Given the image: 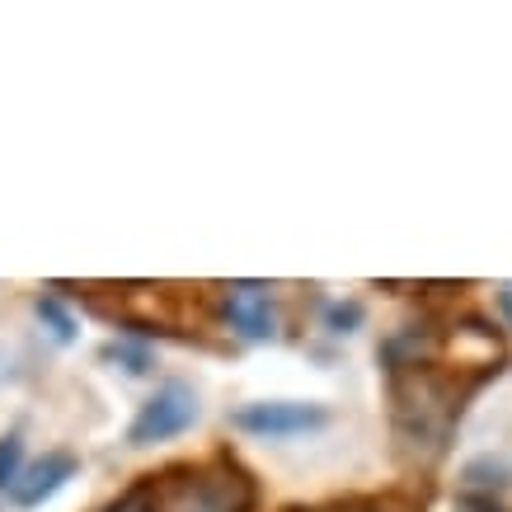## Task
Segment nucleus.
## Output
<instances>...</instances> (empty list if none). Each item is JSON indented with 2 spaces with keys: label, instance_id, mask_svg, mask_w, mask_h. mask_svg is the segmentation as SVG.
I'll return each mask as SVG.
<instances>
[{
  "label": "nucleus",
  "instance_id": "nucleus-11",
  "mask_svg": "<svg viewBox=\"0 0 512 512\" xmlns=\"http://www.w3.org/2000/svg\"><path fill=\"white\" fill-rule=\"evenodd\" d=\"M325 320H329L334 334H353V329L362 325V306H357V301H334V306L325 311Z\"/></svg>",
  "mask_w": 512,
  "mask_h": 512
},
{
  "label": "nucleus",
  "instance_id": "nucleus-10",
  "mask_svg": "<svg viewBox=\"0 0 512 512\" xmlns=\"http://www.w3.org/2000/svg\"><path fill=\"white\" fill-rule=\"evenodd\" d=\"M104 357H109V362H127V372H132V376L151 372V353H146V348H132V343H109V348H104Z\"/></svg>",
  "mask_w": 512,
  "mask_h": 512
},
{
  "label": "nucleus",
  "instance_id": "nucleus-1",
  "mask_svg": "<svg viewBox=\"0 0 512 512\" xmlns=\"http://www.w3.org/2000/svg\"><path fill=\"white\" fill-rule=\"evenodd\" d=\"M461 395L456 376H442L437 367H400L390 372V400H395V433L419 456H442L451 437V423L461 419Z\"/></svg>",
  "mask_w": 512,
  "mask_h": 512
},
{
  "label": "nucleus",
  "instance_id": "nucleus-5",
  "mask_svg": "<svg viewBox=\"0 0 512 512\" xmlns=\"http://www.w3.org/2000/svg\"><path fill=\"white\" fill-rule=\"evenodd\" d=\"M226 315H231V325L254 343H264L278 334L268 287H259V282H235V287H226Z\"/></svg>",
  "mask_w": 512,
  "mask_h": 512
},
{
  "label": "nucleus",
  "instance_id": "nucleus-13",
  "mask_svg": "<svg viewBox=\"0 0 512 512\" xmlns=\"http://www.w3.org/2000/svg\"><path fill=\"white\" fill-rule=\"evenodd\" d=\"M498 311L512 320V282H503V287H498Z\"/></svg>",
  "mask_w": 512,
  "mask_h": 512
},
{
  "label": "nucleus",
  "instance_id": "nucleus-12",
  "mask_svg": "<svg viewBox=\"0 0 512 512\" xmlns=\"http://www.w3.org/2000/svg\"><path fill=\"white\" fill-rule=\"evenodd\" d=\"M104 512H156V484H137V489H127L113 508Z\"/></svg>",
  "mask_w": 512,
  "mask_h": 512
},
{
  "label": "nucleus",
  "instance_id": "nucleus-14",
  "mask_svg": "<svg viewBox=\"0 0 512 512\" xmlns=\"http://www.w3.org/2000/svg\"><path fill=\"white\" fill-rule=\"evenodd\" d=\"M292 512H301V508H292ZM315 512H320V508H315ZM325 512H362V508H357V503H339V508H325Z\"/></svg>",
  "mask_w": 512,
  "mask_h": 512
},
{
  "label": "nucleus",
  "instance_id": "nucleus-9",
  "mask_svg": "<svg viewBox=\"0 0 512 512\" xmlns=\"http://www.w3.org/2000/svg\"><path fill=\"white\" fill-rule=\"evenodd\" d=\"M19 456H24V442H19V433L0 437V489H15V480H19Z\"/></svg>",
  "mask_w": 512,
  "mask_h": 512
},
{
  "label": "nucleus",
  "instance_id": "nucleus-8",
  "mask_svg": "<svg viewBox=\"0 0 512 512\" xmlns=\"http://www.w3.org/2000/svg\"><path fill=\"white\" fill-rule=\"evenodd\" d=\"M38 320L52 329V339H57V343L76 339V320H71V311H66L57 296H38Z\"/></svg>",
  "mask_w": 512,
  "mask_h": 512
},
{
  "label": "nucleus",
  "instance_id": "nucleus-6",
  "mask_svg": "<svg viewBox=\"0 0 512 512\" xmlns=\"http://www.w3.org/2000/svg\"><path fill=\"white\" fill-rule=\"evenodd\" d=\"M76 470H80L76 451H47L43 461H33V466H29V475H24V480H15V489H10V494H15L19 508H38V503L57 494V489H62Z\"/></svg>",
  "mask_w": 512,
  "mask_h": 512
},
{
  "label": "nucleus",
  "instance_id": "nucleus-4",
  "mask_svg": "<svg viewBox=\"0 0 512 512\" xmlns=\"http://www.w3.org/2000/svg\"><path fill=\"white\" fill-rule=\"evenodd\" d=\"M235 428L254 437H296L311 433V428H325L329 414L325 404H301V400H264V404H245L235 409Z\"/></svg>",
  "mask_w": 512,
  "mask_h": 512
},
{
  "label": "nucleus",
  "instance_id": "nucleus-7",
  "mask_svg": "<svg viewBox=\"0 0 512 512\" xmlns=\"http://www.w3.org/2000/svg\"><path fill=\"white\" fill-rule=\"evenodd\" d=\"M461 480H466L470 494H480L484 503H494V494H503V489L512 484V466L503 461V456H480V461H470L466 466Z\"/></svg>",
  "mask_w": 512,
  "mask_h": 512
},
{
  "label": "nucleus",
  "instance_id": "nucleus-3",
  "mask_svg": "<svg viewBox=\"0 0 512 512\" xmlns=\"http://www.w3.org/2000/svg\"><path fill=\"white\" fill-rule=\"evenodd\" d=\"M198 423V395L184 381H170L160 386L151 400L141 404V414L132 419V447H151V442H165V437H179Z\"/></svg>",
  "mask_w": 512,
  "mask_h": 512
},
{
  "label": "nucleus",
  "instance_id": "nucleus-2",
  "mask_svg": "<svg viewBox=\"0 0 512 512\" xmlns=\"http://www.w3.org/2000/svg\"><path fill=\"white\" fill-rule=\"evenodd\" d=\"M165 512H254V484L231 456H217L207 470H198L193 480L174 489Z\"/></svg>",
  "mask_w": 512,
  "mask_h": 512
}]
</instances>
